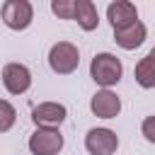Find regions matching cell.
I'll return each mask as SVG.
<instances>
[{
  "label": "cell",
  "mask_w": 155,
  "mask_h": 155,
  "mask_svg": "<svg viewBox=\"0 0 155 155\" xmlns=\"http://www.w3.org/2000/svg\"><path fill=\"white\" fill-rule=\"evenodd\" d=\"M124 75V65L121 61L114 56V53H97L90 63V78L102 87V90H109L111 85H116Z\"/></svg>",
  "instance_id": "6da1fadb"
},
{
  "label": "cell",
  "mask_w": 155,
  "mask_h": 155,
  "mask_svg": "<svg viewBox=\"0 0 155 155\" xmlns=\"http://www.w3.org/2000/svg\"><path fill=\"white\" fill-rule=\"evenodd\" d=\"M48 65L56 75H70L80 65V51L70 41H56L48 51Z\"/></svg>",
  "instance_id": "7a4b0ae2"
},
{
  "label": "cell",
  "mask_w": 155,
  "mask_h": 155,
  "mask_svg": "<svg viewBox=\"0 0 155 155\" xmlns=\"http://www.w3.org/2000/svg\"><path fill=\"white\" fill-rule=\"evenodd\" d=\"M0 15H2L5 27L15 29V31H22V29H27V27L31 24V19H34V7H31L29 0H7V2L2 5Z\"/></svg>",
  "instance_id": "3957f363"
},
{
  "label": "cell",
  "mask_w": 155,
  "mask_h": 155,
  "mask_svg": "<svg viewBox=\"0 0 155 155\" xmlns=\"http://www.w3.org/2000/svg\"><path fill=\"white\" fill-rule=\"evenodd\" d=\"M65 140L58 128H36L29 136V150L31 155H58L63 150Z\"/></svg>",
  "instance_id": "277c9868"
},
{
  "label": "cell",
  "mask_w": 155,
  "mask_h": 155,
  "mask_svg": "<svg viewBox=\"0 0 155 155\" xmlns=\"http://www.w3.org/2000/svg\"><path fill=\"white\" fill-rule=\"evenodd\" d=\"M65 116H68V109L61 102H41L31 109V121L36 128H61Z\"/></svg>",
  "instance_id": "5b68a950"
},
{
  "label": "cell",
  "mask_w": 155,
  "mask_h": 155,
  "mask_svg": "<svg viewBox=\"0 0 155 155\" xmlns=\"http://www.w3.org/2000/svg\"><path fill=\"white\" fill-rule=\"evenodd\" d=\"M85 148L90 155H114L119 148V136L111 128H90L85 136Z\"/></svg>",
  "instance_id": "8992f818"
},
{
  "label": "cell",
  "mask_w": 155,
  "mask_h": 155,
  "mask_svg": "<svg viewBox=\"0 0 155 155\" xmlns=\"http://www.w3.org/2000/svg\"><path fill=\"white\" fill-rule=\"evenodd\" d=\"M2 85L10 94H24L31 87V70L22 63H7L2 68Z\"/></svg>",
  "instance_id": "52a82bcc"
},
{
  "label": "cell",
  "mask_w": 155,
  "mask_h": 155,
  "mask_svg": "<svg viewBox=\"0 0 155 155\" xmlns=\"http://www.w3.org/2000/svg\"><path fill=\"white\" fill-rule=\"evenodd\" d=\"M90 109L99 119H116L121 111V99L111 90H97L90 99Z\"/></svg>",
  "instance_id": "ba28073f"
},
{
  "label": "cell",
  "mask_w": 155,
  "mask_h": 155,
  "mask_svg": "<svg viewBox=\"0 0 155 155\" xmlns=\"http://www.w3.org/2000/svg\"><path fill=\"white\" fill-rule=\"evenodd\" d=\"M145 36H148V27H145L140 19H136L133 24H126V27H121V29H114V41H116V46H121L124 51L138 48V46L145 41Z\"/></svg>",
  "instance_id": "9c48e42d"
},
{
  "label": "cell",
  "mask_w": 155,
  "mask_h": 155,
  "mask_svg": "<svg viewBox=\"0 0 155 155\" xmlns=\"http://www.w3.org/2000/svg\"><path fill=\"white\" fill-rule=\"evenodd\" d=\"M107 19L111 22L114 29H121V27L133 24V22L138 19V10H136V5L128 2V0H114V2H109V7H107Z\"/></svg>",
  "instance_id": "30bf717a"
},
{
  "label": "cell",
  "mask_w": 155,
  "mask_h": 155,
  "mask_svg": "<svg viewBox=\"0 0 155 155\" xmlns=\"http://www.w3.org/2000/svg\"><path fill=\"white\" fill-rule=\"evenodd\" d=\"M73 19L85 29V31H92L97 29L99 24V12H97V5L92 0H75V12H73Z\"/></svg>",
  "instance_id": "8fae6325"
},
{
  "label": "cell",
  "mask_w": 155,
  "mask_h": 155,
  "mask_svg": "<svg viewBox=\"0 0 155 155\" xmlns=\"http://www.w3.org/2000/svg\"><path fill=\"white\" fill-rule=\"evenodd\" d=\"M136 82L143 87V90H153L155 87V51H148L138 63H136Z\"/></svg>",
  "instance_id": "7c38bea8"
},
{
  "label": "cell",
  "mask_w": 155,
  "mask_h": 155,
  "mask_svg": "<svg viewBox=\"0 0 155 155\" xmlns=\"http://www.w3.org/2000/svg\"><path fill=\"white\" fill-rule=\"evenodd\" d=\"M17 121V111L7 99H0V133H7Z\"/></svg>",
  "instance_id": "4fadbf2b"
},
{
  "label": "cell",
  "mask_w": 155,
  "mask_h": 155,
  "mask_svg": "<svg viewBox=\"0 0 155 155\" xmlns=\"http://www.w3.org/2000/svg\"><path fill=\"white\" fill-rule=\"evenodd\" d=\"M51 12H53L58 19H73L75 0H53V2H51Z\"/></svg>",
  "instance_id": "5bb4252c"
},
{
  "label": "cell",
  "mask_w": 155,
  "mask_h": 155,
  "mask_svg": "<svg viewBox=\"0 0 155 155\" xmlns=\"http://www.w3.org/2000/svg\"><path fill=\"white\" fill-rule=\"evenodd\" d=\"M153 121H155L153 116H148V119L143 121V136H145V138H148L150 143H155V133H153Z\"/></svg>",
  "instance_id": "9a60e30c"
}]
</instances>
